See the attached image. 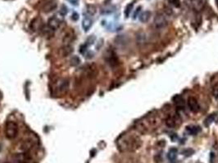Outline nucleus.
Segmentation results:
<instances>
[{
	"label": "nucleus",
	"mask_w": 218,
	"mask_h": 163,
	"mask_svg": "<svg viewBox=\"0 0 218 163\" xmlns=\"http://www.w3.org/2000/svg\"><path fill=\"white\" fill-rule=\"evenodd\" d=\"M142 142L138 136H127L124 140L121 142V148H124L125 151H135L140 148Z\"/></svg>",
	"instance_id": "obj_1"
},
{
	"label": "nucleus",
	"mask_w": 218,
	"mask_h": 163,
	"mask_svg": "<svg viewBox=\"0 0 218 163\" xmlns=\"http://www.w3.org/2000/svg\"><path fill=\"white\" fill-rule=\"evenodd\" d=\"M18 134V126L15 121H8L5 125V136L8 139H13Z\"/></svg>",
	"instance_id": "obj_2"
},
{
	"label": "nucleus",
	"mask_w": 218,
	"mask_h": 163,
	"mask_svg": "<svg viewBox=\"0 0 218 163\" xmlns=\"http://www.w3.org/2000/svg\"><path fill=\"white\" fill-rule=\"evenodd\" d=\"M167 25V20L166 18L165 17V16L162 14V13H158L154 17V20H153V25L157 30H161L165 28Z\"/></svg>",
	"instance_id": "obj_3"
},
{
	"label": "nucleus",
	"mask_w": 218,
	"mask_h": 163,
	"mask_svg": "<svg viewBox=\"0 0 218 163\" xmlns=\"http://www.w3.org/2000/svg\"><path fill=\"white\" fill-rule=\"evenodd\" d=\"M57 8L56 0H43L41 8L44 13H50Z\"/></svg>",
	"instance_id": "obj_4"
},
{
	"label": "nucleus",
	"mask_w": 218,
	"mask_h": 163,
	"mask_svg": "<svg viewBox=\"0 0 218 163\" xmlns=\"http://www.w3.org/2000/svg\"><path fill=\"white\" fill-rule=\"evenodd\" d=\"M165 123L169 128H176V126L180 125V123H181V119H180L178 116H176L175 114L169 115L166 118Z\"/></svg>",
	"instance_id": "obj_5"
},
{
	"label": "nucleus",
	"mask_w": 218,
	"mask_h": 163,
	"mask_svg": "<svg viewBox=\"0 0 218 163\" xmlns=\"http://www.w3.org/2000/svg\"><path fill=\"white\" fill-rule=\"evenodd\" d=\"M106 61L108 63L110 66L112 67H115L117 65H118L119 64V60H118V58L117 56V55L115 54V52L113 51H111L109 50L107 53H106Z\"/></svg>",
	"instance_id": "obj_6"
},
{
	"label": "nucleus",
	"mask_w": 218,
	"mask_h": 163,
	"mask_svg": "<svg viewBox=\"0 0 218 163\" xmlns=\"http://www.w3.org/2000/svg\"><path fill=\"white\" fill-rule=\"evenodd\" d=\"M187 105L189 109L193 113H198L200 109V104L198 103V100L194 97H189L187 100Z\"/></svg>",
	"instance_id": "obj_7"
},
{
	"label": "nucleus",
	"mask_w": 218,
	"mask_h": 163,
	"mask_svg": "<svg viewBox=\"0 0 218 163\" xmlns=\"http://www.w3.org/2000/svg\"><path fill=\"white\" fill-rule=\"evenodd\" d=\"M187 3L194 11L199 12L204 7V0H187Z\"/></svg>",
	"instance_id": "obj_8"
},
{
	"label": "nucleus",
	"mask_w": 218,
	"mask_h": 163,
	"mask_svg": "<svg viewBox=\"0 0 218 163\" xmlns=\"http://www.w3.org/2000/svg\"><path fill=\"white\" fill-rule=\"evenodd\" d=\"M61 25V20L56 16L51 17L48 21V26L51 30H58Z\"/></svg>",
	"instance_id": "obj_9"
},
{
	"label": "nucleus",
	"mask_w": 218,
	"mask_h": 163,
	"mask_svg": "<svg viewBox=\"0 0 218 163\" xmlns=\"http://www.w3.org/2000/svg\"><path fill=\"white\" fill-rule=\"evenodd\" d=\"M92 25H93V20H92V18H91L90 16H89L85 15V16H84V19H83L82 21V27L85 32L89 31V30L90 29Z\"/></svg>",
	"instance_id": "obj_10"
},
{
	"label": "nucleus",
	"mask_w": 218,
	"mask_h": 163,
	"mask_svg": "<svg viewBox=\"0 0 218 163\" xmlns=\"http://www.w3.org/2000/svg\"><path fill=\"white\" fill-rule=\"evenodd\" d=\"M186 131H188L189 135H193L195 136L197 134H198L202 130L199 126H194V125H191V126H188L186 127Z\"/></svg>",
	"instance_id": "obj_11"
},
{
	"label": "nucleus",
	"mask_w": 218,
	"mask_h": 163,
	"mask_svg": "<svg viewBox=\"0 0 218 163\" xmlns=\"http://www.w3.org/2000/svg\"><path fill=\"white\" fill-rule=\"evenodd\" d=\"M140 16V20L141 22H147V21H148V20L150 19L151 17V13L149 12V11H145V12H143V13H142L140 14V15L139 16Z\"/></svg>",
	"instance_id": "obj_12"
},
{
	"label": "nucleus",
	"mask_w": 218,
	"mask_h": 163,
	"mask_svg": "<svg viewBox=\"0 0 218 163\" xmlns=\"http://www.w3.org/2000/svg\"><path fill=\"white\" fill-rule=\"evenodd\" d=\"M16 159L17 161L18 162L20 163H25L27 162L29 160V157L27 156V154L25 153H19L16 156Z\"/></svg>",
	"instance_id": "obj_13"
},
{
	"label": "nucleus",
	"mask_w": 218,
	"mask_h": 163,
	"mask_svg": "<svg viewBox=\"0 0 218 163\" xmlns=\"http://www.w3.org/2000/svg\"><path fill=\"white\" fill-rule=\"evenodd\" d=\"M174 101H175V103H176V104L177 105V106L181 107V108H183L185 102H184L183 98H182L181 96H176L174 98Z\"/></svg>",
	"instance_id": "obj_14"
},
{
	"label": "nucleus",
	"mask_w": 218,
	"mask_h": 163,
	"mask_svg": "<svg viewBox=\"0 0 218 163\" xmlns=\"http://www.w3.org/2000/svg\"><path fill=\"white\" fill-rule=\"evenodd\" d=\"M176 155H177V150L176 148H172L168 153V158L170 161H175L176 158Z\"/></svg>",
	"instance_id": "obj_15"
},
{
	"label": "nucleus",
	"mask_w": 218,
	"mask_h": 163,
	"mask_svg": "<svg viewBox=\"0 0 218 163\" xmlns=\"http://www.w3.org/2000/svg\"><path fill=\"white\" fill-rule=\"evenodd\" d=\"M63 55L64 56H67L73 52L72 47H71L70 45H66L65 47L63 48Z\"/></svg>",
	"instance_id": "obj_16"
},
{
	"label": "nucleus",
	"mask_w": 218,
	"mask_h": 163,
	"mask_svg": "<svg viewBox=\"0 0 218 163\" xmlns=\"http://www.w3.org/2000/svg\"><path fill=\"white\" fill-rule=\"evenodd\" d=\"M133 7H134L133 3H130V4H128V5L126 6V8H125V17H128V16H130V13H131V10L133 9Z\"/></svg>",
	"instance_id": "obj_17"
},
{
	"label": "nucleus",
	"mask_w": 218,
	"mask_h": 163,
	"mask_svg": "<svg viewBox=\"0 0 218 163\" xmlns=\"http://www.w3.org/2000/svg\"><path fill=\"white\" fill-rule=\"evenodd\" d=\"M68 89V82L67 81H63L62 83L60 84V87H59V90L62 91V92H67Z\"/></svg>",
	"instance_id": "obj_18"
},
{
	"label": "nucleus",
	"mask_w": 218,
	"mask_h": 163,
	"mask_svg": "<svg viewBox=\"0 0 218 163\" xmlns=\"http://www.w3.org/2000/svg\"><path fill=\"white\" fill-rule=\"evenodd\" d=\"M168 2L176 8H180L181 6V0H168Z\"/></svg>",
	"instance_id": "obj_19"
},
{
	"label": "nucleus",
	"mask_w": 218,
	"mask_h": 163,
	"mask_svg": "<svg viewBox=\"0 0 218 163\" xmlns=\"http://www.w3.org/2000/svg\"><path fill=\"white\" fill-rule=\"evenodd\" d=\"M214 118H215V115H214V114H212V115H210V116L208 117V118L205 120V122H204V124H206L207 126H209V124H210L211 122L213 121Z\"/></svg>",
	"instance_id": "obj_20"
},
{
	"label": "nucleus",
	"mask_w": 218,
	"mask_h": 163,
	"mask_svg": "<svg viewBox=\"0 0 218 163\" xmlns=\"http://www.w3.org/2000/svg\"><path fill=\"white\" fill-rule=\"evenodd\" d=\"M212 94H213V96L216 97V99H218V85H216V86L213 87Z\"/></svg>",
	"instance_id": "obj_21"
},
{
	"label": "nucleus",
	"mask_w": 218,
	"mask_h": 163,
	"mask_svg": "<svg viewBox=\"0 0 218 163\" xmlns=\"http://www.w3.org/2000/svg\"><path fill=\"white\" fill-rule=\"evenodd\" d=\"M60 13L62 16H65L67 13V8L66 6H63L60 10Z\"/></svg>",
	"instance_id": "obj_22"
},
{
	"label": "nucleus",
	"mask_w": 218,
	"mask_h": 163,
	"mask_svg": "<svg viewBox=\"0 0 218 163\" xmlns=\"http://www.w3.org/2000/svg\"><path fill=\"white\" fill-rule=\"evenodd\" d=\"M69 2H70L71 4H73V5H78V3H79V0H68Z\"/></svg>",
	"instance_id": "obj_23"
},
{
	"label": "nucleus",
	"mask_w": 218,
	"mask_h": 163,
	"mask_svg": "<svg viewBox=\"0 0 218 163\" xmlns=\"http://www.w3.org/2000/svg\"><path fill=\"white\" fill-rule=\"evenodd\" d=\"M71 18H72L74 20H76L79 19V15H78L77 13H73L72 16H71Z\"/></svg>",
	"instance_id": "obj_24"
},
{
	"label": "nucleus",
	"mask_w": 218,
	"mask_h": 163,
	"mask_svg": "<svg viewBox=\"0 0 218 163\" xmlns=\"http://www.w3.org/2000/svg\"><path fill=\"white\" fill-rule=\"evenodd\" d=\"M140 8H137V11H136V13H135V15H134V19L137 16V14H138V13H139V11H140Z\"/></svg>",
	"instance_id": "obj_25"
},
{
	"label": "nucleus",
	"mask_w": 218,
	"mask_h": 163,
	"mask_svg": "<svg viewBox=\"0 0 218 163\" xmlns=\"http://www.w3.org/2000/svg\"><path fill=\"white\" fill-rule=\"evenodd\" d=\"M216 1V7H217L218 8V0H215Z\"/></svg>",
	"instance_id": "obj_26"
}]
</instances>
